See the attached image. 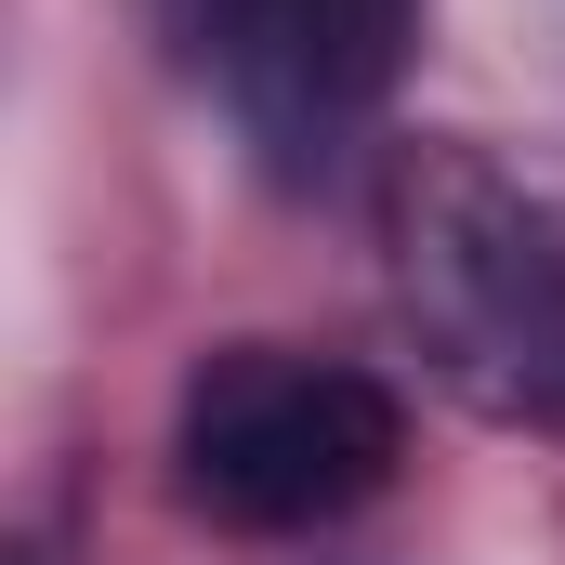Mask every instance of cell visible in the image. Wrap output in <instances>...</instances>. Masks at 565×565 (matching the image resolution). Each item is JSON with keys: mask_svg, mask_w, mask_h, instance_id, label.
I'll return each mask as SVG.
<instances>
[{"mask_svg": "<svg viewBox=\"0 0 565 565\" xmlns=\"http://www.w3.org/2000/svg\"><path fill=\"white\" fill-rule=\"evenodd\" d=\"M408 13L422 0H171L211 106L277 184H329L369 145L395 66H408Z\"/></svg>", "mask_w": 565, "mask_h": 565, "instance_id": "3", "label": "cell"}, {"mask_svg": "<svg viewBox=\"0 0 565 565\" xmlns=\"http://www.w3.org/2000/svg\"><path fill=\"white\" fill-rule=\"evenodd\" d=\"M382 250L422 369L513 434H565V198L473 145H408L382 171Z\"/></svg>", "mask_w": 565, "mask_h": 565, "instance_id": "1", "label": "cell"}, {"mask_svg": "<svg viewBox=\"0 0 565 565\" xmlns=\"http://www.w3.org/2000/svg\"><path fill=\"white\" fill-rule=\"evenodd\" d=\"M395 460H408V408L355 355L224 342V355H198V382L171 408V487H184V513H211L237 540H302V526L369 513L395 487Z\"/></svg>", "mask_w": 565, "mask_h": 565, "instance_id": "2", "label": "cell"}]
</instances>
